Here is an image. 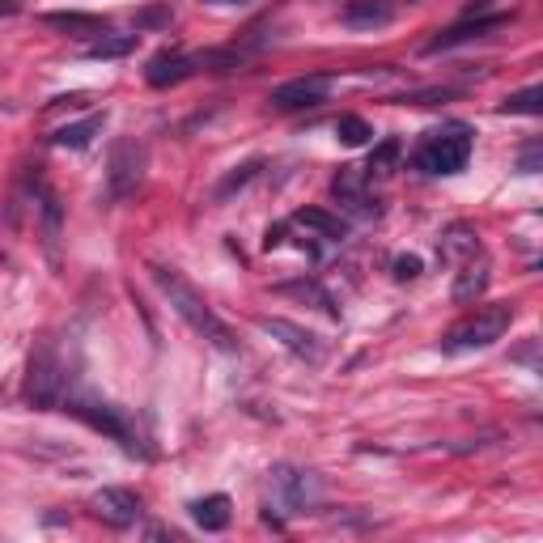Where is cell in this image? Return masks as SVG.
<instances>
[{
  "instance_id": "obj_25",
  "label": "cell",
  "mask_w": 543,
  "mask_h": 543,
  "mask_svg": "<svg viewBox=\"0 0 543 543\" xmlns=\"http://www.w3.org/2000/svg\"><path fill=\"white\" fill-rule=\"evenodd\" d=\"M47 26H60V30H102V17H89V13H47Z\"/></svg>"
},
{
  "instance_id": "obj_29",
  "label": "cell",
  "mask_w": 543,
  "mask_h": 543,
  "mask_svg": "<svg viewBox=\"0 0 543 543\" xmlns=\"http://www.w3.org/2000/svg\"><path fill=\"white\" fill-rule=\"evenodd\" d=\"M518 170H522V174H535V170H539V145H531V149H527V153H522Z\"/></svg>"
},
{
  "instance_id": "obj_19",
  "label": "cell",
  "mask_w": 543,
  "mask_h": 543,
  "mask_svg": "<svg viewBox=\"0 0 543 543\" xmlns=\"http://www.w3.org/2000/svg\"><path fill=\"white\" fill-rule=\"evenodd\" d=\"M107 128V115H89V119H81V124H64L60 132L51 136V145L60 149H89L94 145V136Z\"/></svg>"
},
{
  "instance_id": "obj_6",
  "label": "cell",
  "mask_w": 543,
  "mask_h": 543,
  "mask_svg": "<svg viewBox=\"0 0 543 543\" xmlns=\"http://www.w3.org/2000/svg\"><path fill=\"white\" fill-rule=\"evenodd\" d=\"M268 488L272 506L284 514H310L323 501V480L306 467H293V463H276L268 476Z\"/></svg>"
},
{
  "instance_id": "obj_20",
  "label": "cell",
  "mask_w": 543,
  "mask_h": 543,
  "mask_svg": "<svg viewBox=\"0 0 543 543\" xmlns=\"http://www.w3.org/2000/svg\"><path fill=\"white\" fill-rule=\"evenodd\" d=\"M136 43H140V35H102L98 43L86 47V60H124L136 51Z\"/></svg>"
},
{
  "instance_id": "obj_16",
  "label": "cell",
  "mask_w": 543,
  "mask_h": 543,
  "mask_svg": "<svg viewBox=\"0 0 543 543\" xmlns=\"http://www.w3.org/2000/svg\"><path fill=\"white\" fill-rule=\"evenodd\" d=\"M488 281H493V272H488V263H476L467 260L463 263V272H458V281H455V302L458 306H471V302H480L484 289H488Z\"/></svg>"
},
{
  "instance_id": "obj_14",
  "label": "cell",
  "mask_w": 543,
  "mask_h": 543,
  "mask_svg": "<svg viewBox=\"0 0 543 543\" xmlns=\"http://www.w3.org/2000/svg\"><path fill=\"white\" fill-rule=\"evenodd\" d=\"M335 196H340V204L344 209H353L357 217H378V200L365 196V174L357 170H340V179H335Z\"/></svg>"
},
{
  "instance_id": "obj_13",
  "label": "cell",
  "mask_w": 543,
  "mask_h": 543,
  "mask_svg": "<svg viewBox=\"0 0 543 543\" xmlns=\"http://www.w3.org/2000/svg\"><path fill=\"white\" fill-rule=\"evenodd\" d=\"M395 17V5L391 0H348L344 13H340V22L348 30H378Z\"/></svg>"
},
{
  "instance_id": "obj_2",
  "label": "cell",
  "mask_w": 543,
  "mask_h": 543,
  "mask_svg": "<svg viewBox=\"0 0 543 543\" xmlns=\"http://www.w3.org/2000/svg\"><path fill=\"white\" fill-rule=\"evenodd\" d=\"M471 149H476V128L463 124V119H450V124L429 128V132L420 136V145L412 149V166L420 174H433V179L458 174V170H467Z\"/></svg>"
},
{
  "instance_id": "obj_1",
  "label": "cell",
  "mask_w": 543,
  "mask_h": 543,
  "mask_svg": "<svg viewBox=\"0 0 543 543\" xmlns=\"http://www.w3.org/2000/svg\"><path fill=\"white\" fill-rule=\"evenodd\" d=\"M149 276H153V284L161 289V297L170 302V310L179 314V319L191 327L196 335H204L212 348H221V353H234L238 340L234 332L225 327L221 319H217V310L204 302V293H200L196 284L187 281L179 268H166V263H149Z\"/></svg>"
},
{
  "instance_id": "obj_12",
  "label": "cell",
  "mask_w": 543,
  "mask_h": 543,
  "mask_svg": "<svg viewBox=\"0 0 543 543\" xmlns=\"http://www.w3.org/2000/svg\"><path fill=\"white\" fill-rule=\"evenodd\" d=\"M196 68H200L196 56H183V51H158V56L149 60V68H145V81L149 86H158V89H166V86L187 81Z\"/></svg>"
},
{
  "instance_id": "obj_24",
  "label": "cell",
  "mask_w": 543,
  "mask_h": 543,
  "mask_svg": "<svg viewBox=\"0 0 543 543\" xmlns=\"http://www.w3.org/2000/svg\"><path fill=\"white\" fill-rule=\"evenodd\" d=\"M281 293H293V297H310V302H319L323 314H332V319H340V310H335L332 293L327 289H319L314 281H293V284H281Z\"/></svg>"
},
{
  "instance_id": "obj_28",
  "label": "cell",
  "mask_w": 543,
  "mask_h": 543,
  "mask_svg": "<svg viewBox=\"0 0 543 543\" xmlns=\"http://www.w3.org/2000/svg\"><path fill=\"white\" fill-rule=\"evenodd\" d=\"M174 13H170V5H158V9H145L140 17H136V26H161V22H170Z\"/></svg>"
},
{
  "instance_id": "obj_31",
  "label": "cell",
  "mask_w": 543,
  "mask_h": 543,
  "mask_svg": "<svg viewBox=\"0 0 543 543\" xmlns=\"http://www.w3.org/2000/svg\"><path fill=\"white\" fill-rule=\"evenodd\" d=\"M13 13H22V0H0V17H13Z\"/></svg>"
},
{
  "instance_id": "obj_10",
  "label": "cell",
  "mask_w": 543,
  "mask_h": 543,
  "mask_svg": "<svg viewBox=\"0 0 543 543\" xmlns=\"http://www.w3.org/2000/svg\"><path fill=\"white\" fill-rule=\"evenodd\" d=\"M94 514H98L102 522H111V527H136L140 522V514H145V506H140V497L132 493V488H102V493H94Z\"/></svg>"
},
{
  "instance_id": "obj_7",
  "label": "cell",
  "mask_w": 543,
  "mask_h": 543,
  "mask_svg": "<svg viewBox=\"0 0 543 543\" xmlns=\"http://www.w3.org/2000/svg\"><path fill=\"white\" fill-rule=\"evenodd\" d=\"M145 145L140 140H115L107 158V200H128L145 179Z\"/></svg>"
},
{
  "instance_id": "obj_15",
  "label": "cell",
  "mask_w": 543,
  "mask_h": 543,
  "mask_svg": "<svg viewBox=\"0 0 543 543\" xmlns=\"http://www.w3.org/2000/svg\"><path fill=\"white\" fill-rule=\"evenodd\" d=\"M191 518H196L200 531H225L230 518H234V506H230V497L225 493L200 497V501H191Z\"/></svg>"
},
{
  "instance_id": "obj_11",
  "label": "cell",
  "mask_w": 543,
  "mask_h": 543,
  "mask_svg": "<svg viewBox=\"0 0 543 543\" xmlns=\"http://www.w3.org/2000/svg\"><path fill=\"white\" fill-rule=\"evenodd\" d=\"M501 26H509V13H484V17H476V22L450 26V30L433 38L425 51H429V56H437V51H450V47H458V43H471V38L493 35V30H501Z\"/></svg>"
},
{
  "instance_id": "obj_30",
  "label": "cell",
  "mask_w": 543,
  "mask_h": 543,
  "mask_svg": "<svg viewBox=\"0 0 543 543\" xmlns=\"http://www.w3.org/2000/svg\"><path fill=\"white\" fill-rule=\"evenodd\" d=\"M64 107H86V94H68V98H56L47 111H64Z\"/></svg>"
},
{
  "instance_id": "obj_3",
  "label": "cell",
  "mask_w": 543,
  "mask_h": 543,
  "mask_svg": "<svg viewBox=\"0 0 543 543\" xmlns=\"http://www.w3.org/2000/svg\"><path fill=\"white\" fill-rule=\"evenodd\" d=\"M64 412L77 420H86L94 433H102V437H111V442H119L128 450V455H149L145 442H140V433H136L132 416H128L124 407L107 404V399L89 395V391H64Z\"/></svg>"
},
{
  "instance_id": "obj_21",
  "label": "cell",
  "mask_w": 543,
  "mask_h": 543,
  "mask_svg": "<svg viewBox=\"0 0 543 543\" xmlns=\"http://www.w3.org/2000/svg\"><path fill=\"white\" fill-rule=\"evenodd\" d=\"M399 153H404V140H399V136H386L383 145L370 153L365 179H383V174H391V170H395V161H399Z\"/></svg>"
},
{
  "instance_id": "obj_32",
  "label": "cell",
  "mask_w": 543,
  "mask_h": 543,
  "mask_svg": "<svg viewBox=\"0 0 543 543\" xmlns=\"http://www.w3.org/2000/svg\"><path fill=\"white\" fill-rule=\"evenodd\" d=\"M209 5H238V0H209Z\"/></svg>"
},
{
  "instance_id": "obj_9",
  "label": "cell",
  "mask_w": 543,
  "mask_h": 543,
  "mask_svg": "<svg viewBox=\"0 0 543 543\" xmlns=\"http://www.w3.org/2000/svg\"><path fill=\"white\" fill-rule=\"evenodd\" d=\"M260 332L263 335H272V340H281L293 357H302L306 365H323V357H327V344H323L314 332H306V327H297V323H289V319H260Z\"/></svg>"
},
{
  "instance_id": "obj_18",
  "label": "cell",
  "mask_w": 543,
  "mask_h": 543,
  "mask_svg": "<svg viewBox=\"0 0 543 543\" xmlns=\"http://www.w3.org/2000/svg\"><path fill=\"white\" fill-rule=\"evenodd\" d=\"M480 255V234L471 225H450L442 238V260L458 263V260H476Z\"/></svg>"
},
{
  "instance_id": "obj_4",
  "label": "cell",
  "mask_w": 543,
  "mask_h": 543,
  "mask_svg": "<svg viewBox=\"0 0 543 543\" xmlns=\"http://www.w3.org/2000/svg\"><path fill=\"white\" fill-rule=\"evenodd\" d=\"M64 391H68V374H64V357H60V344L43 335L30 353V365H26V386H22V399L35 412H56L64 404Z\"/></svg>"
},
{
  "instance_id": "obj_26",
  "label": "cell",
  "mask_w": 543,
  "mask_h": 543,
  "mask_svg": "<svg viewBox=\"0 0 543 543\" xmlns=\"http://www.w3.org/2000/svg\"><path fill=\"white\" fill-rule=\"evenodd\" d=\"M255 170H260V161H251V166H238V170L230 174V179H225L221 187H217V200H225V196H234L238 187H247L251 179H255Z\"/></svg>"
},
{
  "instance_id": "obj_23",
  "label": "cell",
  "mask_w": 543,
  "mask_h": 543,
  "mask_svg": "<svg viewBox=\"0 0 543 543\" xmlns=\"http://www.w3.org/2000/svg\"><path fill=\"white\" fill-rule=\"evenodd\" d=\"M501 115H543V89L539 86H527L518 94H509L501 102Z\"/></svg>"
},
{
  "instance_id": "obj_27",
  "label": "cell",
  "mask_w": 543,
  "mask_h": 543,
  "mask_svg": "<svg viewBox=\"0 0 543 543\" xmlns=\"http://www.w3.org/2000/svg\"><path fill=\"white\" fill-rule=\"evenodd\" d=\"M391 268H395V281H416V276H420V260H416V255H399Z\"/></svg>"
},
{
  "instance_id": "obj_22",
  "label": "cell",
  "mask_w": 543,
  "mask_h": 543,
  "mask_svg": "<svg viewBox=\"0 0 543 543\" xmlns=\"http://www.w3.org/2000/svg\"><path fill=\"white\" fill-rule=\"evenodd\" d=\"M335 136H340V145H348V149H361V145H370L374 128L365 124L361 115H340V119H335Z\"/></svg>"
},
{
  "instance_id": "obj_17",
  "label": "cell",
  "mask_w": 543,
  "mask_h": 543,
  "mask_svg": "<svg viewBox=\"0 0 543 543\" xmlns=\"http://www.w3.org/2000/svg\"><path fill=\"white\" fill-rule=\"evenodd\" d=\"M293 225H302V230H314V234L327 238V242H344V238H348V225L340 221V217H332L327 209H297L293 212Z\"/></svg>"
},
{
  "instance_id": "obj_5",
  "label": "cell",
  "mask_w": 543,
  "mask_h": 543,
  "mask_svg": "<svg viewBox=\"0 0 543 543\" xmlns=\"http://www.w3.org/2000/svg\"><path fill=\"white\" fill-rule=\"evenodd\" d=\"M509 323H514V306H509V302L480 306L476 314H467V319L455 323V327L442 335V353H476V348L497 344V340L509 332Z\"/></svg>"
},
{
  "instance_id": "obj_8",
  "label": "cell",
  "mask_w": 543,
  "mask_h": 543,
  "mask_svg": "<svg viewBox=\"0 0 543 543\" xmlns=\"http://www.w3.org/2000/svg\"><path fill=\"white\" fill-rule=\"evenodd\" d=\"M335 89V77L332 73H306V77H293L268 94V102L276 111H310V107H323L332 98Z\"/></svg>"
}]
</instances>
